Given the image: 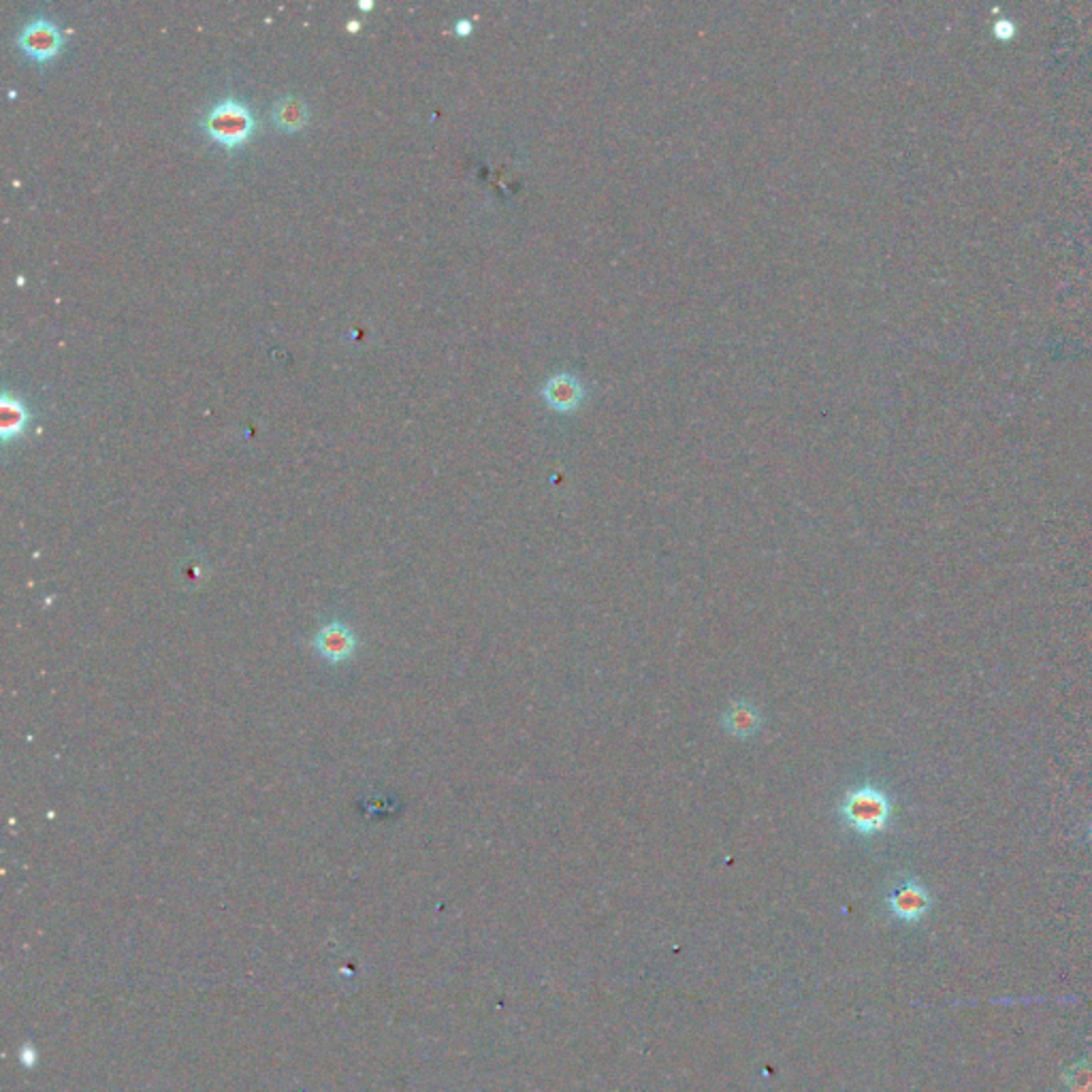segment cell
<instances>
[{
  "label": "cell",
  "instance_id": "30bf717a",
  "mask_svg": "<svg viewBox=\"0 0 1092 1092\" xmlns=\"http://www.w3.org/2000/svg\"><path fill=\"white\" fill-rule=\"evenodd\" d=\"M553 387H555L553 389V406H557V408H570V406L575 408L577 406L575 397L579 395V391L575 389V382L570 384V382H555L553 380Z\"/></svg>",
  "mask_w": 1092,
  "mask_h": 1092
},
{
  "label": "cell",
  "instance_id": "52a82bcc",
  "mask_svg": "<svg viewBox=\"0 0 1092 1092\" xmlns=\"http://www.w3.org/2000/svg\"><path fill=\"white\" fill-rule=\"evenodd\" d=\"M271 115H273V123H275L277 129L287 131V133H293V131H299L308 123L310 109H308L303 99L289 95V97H282V99H277L273 103Z\"/></svg>",
  "mask_w": 1092,
  "mask_h": 1092
},
{
  "label": "cell",
  "instance_id": "9c48e42d",
  "mask_svg": "<svg viewBox=\"0 0 1092 1092\" xmlns=\"http://www.w3.org/2000/svg\"><path fill=\"white\" fill-rule=\"evenodd\" d=\"M1065 1084L1071 1092H1092V1065L1082 1061L1065 1073Z\"/></svg>",
  "mask_w": 1092,
  "mask_h": 1092
},
{
  "label": "cell",
  "instance_id": "7a4b0ae2",
  "mask_svg": "<svg viewBox=\"0 0 1092 1092\" xmlns=\"http://www.w3.org/2000/svg\"><path fill=\"white\" fill-rule=\"evenodd\" d=\"M257 127L255 113L246 103L237 99H222L210 107L204 117V131L227 148L244 143Z\"/></svg>",
  "mask_w": 1092,
  "mask_h": 1092
},
{
  "label": "cell",
  "instance_id": "ba28073f",
  "mask_svg": "<svg viewBox=\"0 0 1092 1092\" xmlns=\"http://www.w3.org/2000/svg\"><path fill=\"white\" fill-rule=\"evenodd\" d=\"M28 425V410L20 397L3 393L0 397V433L3 440L18 437Z\"/></svg>",
  "mask_w": 1092,
  "mask_h": 1092
},
{
  "label": "cell",
  "instance_id": "6da1fadb",
  "mask_svg": "<svg viewBox=\"0 0 1092 1092\" xmlns=\"http://www.w3.org/2000/svg\"><path fill=\"white\" fill-rule=\"evenodd\" d=\"M838 816L843 824H847L856 834L875 836L893 824L895 804L879 785L862 783L843 796Z\"/></svg>",
  "mask_w": 1092,
  "mask_h": 1092
},
{
  "label": "cell",
  "instance_id": "7c38bea8",
  "mask_svg": "<svg viewBox=\"0 0 1092 1092\" xmlns=\"http://www.w3.org/2000/svg\"><path fill=\"white\" fill-rule=\"evenodd\" d=\"M470 28H472V26H470V22H465V20H463V22H457V30H459V32H463V34H465V32H468Z\"/></svg>",
  "mask_w": 1092,
  "mask_h": 1092
},
{
  "label": "cell",
  "instance_id": "4fadbf2b",
  "mask_svg": "<svg viewBox=\"0 0 1092 1092\" xmlns=\"http://www.w3.org/2000/svg\"><path fill=\"white\" fill-rule=\"evenodd\" d=\"M358 7H361V9H370L372 3H358Z\"/></svg>",
  "mask_w": 1092,
  "mask_h": 1092
},
{
  "label": "cell",
  "instance_id": "277c9868",
  "mask_svg": "<svg viewBox=\"0 0 1092 1092\" xmlns=\"http://www.w3.org/2000/svg\"><path fill=\"white\" fill-rule=\"evenodd\" d=\"M930 907H933V899H930L926 885L913 877L901 881L887 897L889 913L907 924L920 922Z\"/></svg>",
  "mask_w": 1092,
  "mask_h": 1092
},
{
  "label": "cell",
  "instance_id": "3957f363",
  "mask_svg": "<svg viewBox=\"0 0 1092 1092\" xmlns=\"http://www.w3.org/2000/svg\"><path fill=\"white\" fill-rule=\"evenodd\" d=\"M18 46L24 50L26 56L44 62L60 52V48L64 46V32L54 20L36 16L18 34Z\"/></svg>",
  "mask_w": 1092,
  "mask_h": 1092
},
{
  "label": "cell",
  "instance_id": "5b68a950",
  "mask_svg": "<svg viewBox=\"0 0 1092 1092\" xmlns=\"http://www.w3.org/2000/svg\"><path fill=\"white\" fill-rule=\"evenodd\" d=\"M316 654L329 664H344L352 660L358 649V638L354 630L342 621L322 625L312 640Z\"/></svg>",
  "mask_w": 1092,
  "mask_h": 1092
},
{
  "label": "cell",
  "instance_id": "8992f818",
  "mask_svg": "<svg viewBox=\"0 0 1092 1092\" xmlns=\"http://www.w3.org/2000/svg\"><path fill=\"white\" fill-rule=\"evenodd\" d=\"M721 725L723 730L739 739V741H747L751 737H755L760 733L762 727V713L760 709L749 702V700H735L730 707H727L721 715Z\"/></svg>",
  "mask_w": 1092,
  "mask_h": 1092
},
{
  "label": "cell",
  "instance_id": "8fae6325",
  "mask_svg": "<svg viewBox=\"0 0 1092 1092\" xmlns=\"http://www.w3.org/2000/svg\"><path fill=\"white\" fill-rule=\"evenodd\" d=\"M994 34L998 38H1009L1011 34H1014V24H1011V20H998L994 24Z\"/></svg>",
  "mask_w": 1092,
  "mask_h": 1092
},
{
  "label": "cell",
  "instance_id": "5bb4252c",
  "mask_svg": "<svg viewBox=\"0 0 1092 1092\" xmlns=\"http://www.w3.org/2000/svg\"><path fill=\"white\" fill-rule=\"evenodd\" d=\"M1090 836H1092V824H1090Z\"/></svg>",
  "mask_w": 1092,
  "mask_h": 1092
}]
</instances>
